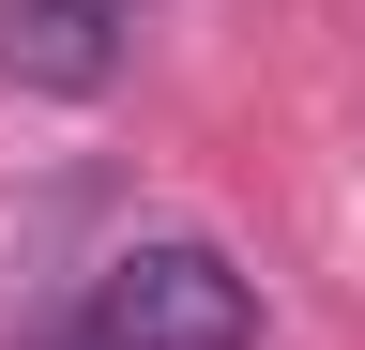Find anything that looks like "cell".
<instances>
[{"mask_svg":"<svg viewBox=\"0 0 365 350\" xmlns=\"http://www.w3.org/2000/svg\"><path fill=\"white\" fill-rule=\"evenodd\" d=\"M122 46H137V0H0V76L16 92H107L122 76Z\"/></svg>","mask_w":365,"mask_h":350,"instance_id":"cell-2","label":"cell"},{"mask_svg":"<svg viewBox=\"0 0 365 350\" xmlns=\"http://www.w3.org/2000/svg\"><path fill=\"white\" fill-rule=\"evenodd\" d=\"M259 274H228L213 244H122L91 274V350H244Z\"/></svg>","mask_w":365,"mask_h":350,"instance_id":"cell-1","label":"cell"}]
</instances>
